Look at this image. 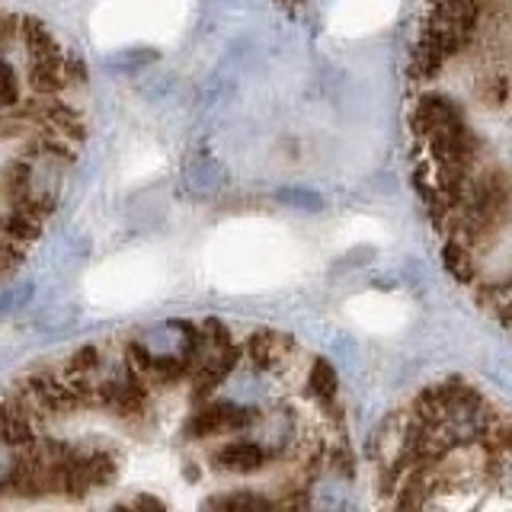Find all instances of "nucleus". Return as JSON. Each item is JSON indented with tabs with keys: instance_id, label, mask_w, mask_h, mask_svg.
I'll return each instance as SVG.
<instances>
[{
	"instance_id": "1",
	"label": "nucleus",
	"mask_w": 512,
	"mask_h": 512,
	"mask_svg": "<svg viewBox=\"0 0 512 512\" xmlns=\"http://www.w3.org/2000/svg\"><path fill=\"white\" fill-rule=\"evenodd\" d=\"M269 452L266 445H260L256 439H244V436H231V442L218 445L212 452V464L224 474H234V477H247L256 474L260 468H266Z\"/></svg>"
},
{
	"instance_id": "2",
	"label": "nucleus",
	"mask_w": 512,
	"mask_h": 512,
	"mask_svg": "<svg viewBox=\"0 0 512 512\" xmlns=\"http://www.w3.org/2000/svg\"><path fill=\"white\" fill-rule=\"evenodd\" d=\"M308 394L317 400V404H330L333 394H336V372L327 359H317L308 372Z\"/></svg>"
}]
</instances>
